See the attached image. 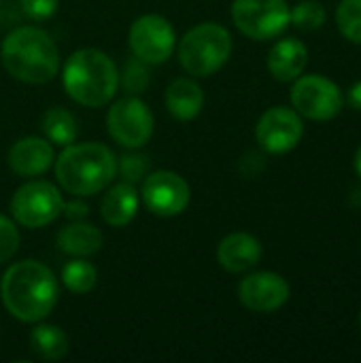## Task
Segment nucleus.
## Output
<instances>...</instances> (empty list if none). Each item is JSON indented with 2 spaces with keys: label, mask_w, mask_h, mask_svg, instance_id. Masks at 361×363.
<instances>
[{
  "label": "nucleus",
  "mask_w": 361,
  "mask_h": 363,
  "mask_svg": "<svg viewBox=\"0 0 361 363\" xmlns=\"http://www.w3.org/2000/svg\"><path fill=\"white\" fill-rule=\"evenodd\" d=\"M138 211V191L132 183H117L113 185L100 204V215L111 228H123L128 225Z\"/></svg>",
  "instance_id": "obj_18"
},
{
  "label": "nucleus",
  "mask_w": 361,
  "mask_h": 363,
  "mask_svg": "<svg viewBox=\"0 0 361 363\" xmlns=\"http://www.w3.org/2000/svg\"><path fill=\"white\" fill-rule=\"evenodd\" d=\"M0 57L13 79L30 85L49 83L60 68L55 40L36 26H21L13 30L2 43Z\"/></svg>",
  "instance_id": "obj_2"
},
{
  "label": "nucleus",
  "mask_w": 361,
  "mask_h": 363,
  "mask_svg": "<svg viewBox=\"0 0 361 363\" xmlns=\"http://www.w3.org/2000/svg\"><path fill=\"white\" fill-rule=\"evenodd\" d=\"M96 281H98V270L85 257H74L62 270V283H64V287L68 291H72V294H79V296L91 291L96 287Z\"/></svg>",
  "instance_id": "obj_22"
},
{
  "label": "nucleus",
  "mask_w": 361,
  "mask_h": 363,
  "mask_svg": "<svg viewBox=\"0 0 361 363\" xmlns=\"http://www.w3.org/2000/svg\"><path fill=\"white\" fill-rule=\"evenodd\" d=\"M238 300L251 313H274L289 300V285L277 272H253L240 281Z\"/></svg>",
  "instance_id": "obj_13"
},
{
  "label": "nucleus",
  "mask_w": 361,
  "mask_h": 363,
  "mask_svg": "<svg viewBox=\"0 0 361 363\" xmlns=\"http://www.w3.org/2000/svg\"><path fill=\"white\" fill-rule=\"evenodd\" d=\"M60 0H21L23 13L34 21H45L57 11Z\"/></svg>",
  "instance_id": "obj_28"
},
{
  "label": "nucleus",
  "mask_w": 361,
  "mask_h": 363,
  "mask_svg": "<svg viewBox=\"0 0 361 363\" xmlns=\"http://www.w3.org/2000/svg\"><path fill=\"white\" fill-rule=\"evenodd\" d=\"M287 0H234L232 19L236 28L253 40L277 38L289 26Z\"/></svg>",
  "instance_id": "obj_8"
},
{
  "label": "nucleus",
  "mask_w": 361,
  "mask_h": 363,
  "mask_svg": "<svg viewBox=\"0 0 361 363\" xmlns=\"http://www.w3.org/2000/svg\"><path fill=\"white\" fill-rule=\"evenodd\" d=\"M104 245L102 232L85 221H70L57 234V247L72 257H89L98 253Z\"/></svg>",
  "instance_id": "obj_19"
},
{
  "label": "nucleus",
  "mask_w": 361,
  "mask_h": 363,
  "mask_svg": "<svg viewBox=\"0 0 361 363\" xmlns=\"http://www.w3.org/2000/svg\"><path fill=\"white\" fill-rule=\"evenodd\" d=\"M336 23L347 40L361 45V0H343L336 11Z\"/></svg>",
  "instance_id": "obj_24"
},
{
  "label": "nucleus",
  "mask_w": 361,
  "mask_h": 363,
  "mask_svg": "<svg viewBox=\"0 0 361 363\" xmlns=\"http://www.w3.org/2000/svg\"><path fill=\"white\" fill-rule=\"evenodd\" d=\"M309 64V49L298 38L274 43L268 53V70L279 81H296Z\"/></svg>",
  "instance_id": "obj_16"
},
{
  "label": "nucleus",
  "mask_w": 361,
  "mask_h": 363,
  "mask_svg": "<svg viewBox=\"0 0 361 363\" xmlns=\"http://www.w3.org/2000/svg\"><path fill=\"white\" fill-rule=\"evenodd\" d=\"M19 230L11 219L0 215V264L9 262L19 249Z\"/></svg>",
  "instance_id": "obj_27"
},
{
  "label": "nucleus",
  "mask_w": 361,
  "mask_h": 363,
  "mask_svg": "<svg viewBox=\"0 0 361 363\" xmlns=\"http://www.w3.org/2000/svg\"><path fill=\"white\" fill-rule=\"evenodd\" d=\"M66 94L89 108L104 106L111 102L119 87L117 64L100 49H79L74 51L62 72Z\"/></svg>",
  "instance_id": "obj_4"
},
{
  "label": "nucleus",
  "mask_w": 361,
  "mask_h": 363,
  "mask_svg": "<svg viewBox=\"0 0 361 363\" xmlns=\"http://www.w3.org/2000/svg\"><path fill=\"white\" fill-rule=\"evenodd\" d=\"M177 47L172 23L162 15H143L130 28L132 55L147 64H164Z\"/></svg>",
  "instance_id": "obj_10"
},
{
  "label": "nucleus",
  "mask_w": 361,
  "mask_h": 363,
  "mask_svg": "<svg viewBox=\"0 0 361 363\" xmlns=\"http://www.w3.org/2000/svg\"><path fill=\"white\" fill-rule=\"evenodd\" d=\"M291 104L294 111L306 119L330 121L343 111L345 96L332 79L323 74H306L296 79L291 87Z\"/></svg>",
  "instance_id": "obj_7"
},
{
  "label": "nucleus",
  "mask_w": 361,
  "mask_h": 363,
  "mask_svg": "<svg viewBox=\"0 0 361 363\" xmlns=\"http://www.w3.org/2000/svg\"><path fill=\"white\" fill-rule=\"evenodd\" d=\"M328 19L326 6L317 0H302L294 6V11L289 13V23H294L300 30H319Z\"/></svg>",
  "instance_id": "obj_23"
},
{
  "label": "nucleus",
  "mask_w": 361,
  "mask_h": 363,
  "mask_svg": "<svg viewBox=\"0 0 361 363\" xmlns=\"http://www.w3.org/2000/svg\"><path fill=\"white\" fill-rule=\"evenodd\" d=\"M64 211V198L53 183L30 181L21 185L11 200L13 219L30 230L53 223Z\"/></svg>",
  "instance_id": "obj_6"
},
{
  "label": "nucleus",
  "mask_w": 361,
  "mask_h": 363,
  "mask_svg": "<svg viewBox=\"0 0 361 363\" xmlns=\"http://www.w3.org/2000/svg\"><path fill=\"white\" fill-rule=\"evenodd\" d=\"M109 134L126 149H140L153 136V113L138 96H126L109 108Z\"/></svg>",
  "instance_id": "obj_9"
},
{
  "label": "nucleus",
  "mask_w": 361,
  "mask_h": 363,
  "mask_svg": "<svg viewBox=\"0 0 361 363\" xmlns=\"http://www.w3.org/2000/svg\"><path fill=\"white\" fill-rule=\"evenodd\" d=\"M232 55L230 32L215 23H198L179 43V62L191 77H211L223 68Z\"/></svg>",
  "instance_id": "obj_5"
},
{
  "label": "nucleus",
  "mask_w": 361,
  "mask_h": 363,
  "mask_svg": "<svg viewBox=\"0 0 361 363\" xmlns=\"http://www.w3.org/2000/svg\"><path fill=\"white\" fill-rule=\"evenodd\" d=\"M40 128L47 136L49 143L57 145V147H68L74 143L77 138V119L70 111L62 108V106H53L47 108L43 119H40Z\"/></svg>",
  "instance_id": "obj_21"
},
{
  "label": "nucleus",
  "mask_w": 361,
  "mask_h": 363,
  "mask_svg": "<svg viewBox=\"0 0 361 363\" xmlns=\"http://www.w3.org/2000/svg\"><path fill=\"white\" fill-rule=\"evenodd\" d=\"M55 177L64 191L77 198L94 196L117 177V157L100 143L68 145L55 160Z\"/></svg>",
  "instance_id": "obj_3"
},
{
  "label": "nucleus",
  "mask_w": 361,
  "mask_h": 363,
  "mask_svg": "<svg viewBox=\"0 0 361 363\" xmlns=\"http://www.w3.org/2000/svg\"><path fill=\"white\" fill-rule=\"evenodd\" d=\"M117 172L121 174V181L134 185L149 174V157L134 149L132 153H126L117 160Z\"/></svg>",
  "instance_id": "obj_25"
},
{
  "label": "nucleus",
  "mask_w": 361,
  "mask_h": 363,
  "mask_svg": "<svg viewBox=\"0 0 361 363\" xmlns=\"http://www.w3.org/2000/svg\"><path fill=\"white\" fill-rule=\"evenodd\" d=\"M62 215H66L70 221H83V219L89 215V208H87V204H83L81 200H70V202H64Z\"/></svg>",
  "instance_id": "obj_29"
},
{
  "label": "nucleus",
  "mask_w": 361,
  "mask_h": 363,
  "mask_svg": "<svg viewBox=\"0 0 361 363\" xmlns=\"http://www.w3.org/2000/svg\"><path fill=\"white\" fill-rule=\"evenodd\" d=\"M140 196L153 215L177 217L187 208L191 191L181 174L172 170H157L143 179Z\"/></svg>",
  "instance_id": "obj_11"
},
{
  "label": "nucleus",
  "mask_w": 361,
  "mask_h": 363,
  "mask_svg": "<svg viewBox=\"0 0 361 363\" xmlns=\"http://www.w3.org/2000/svg\"><path fill=\"white\" fill-rule=\"evenodd\" d=\"M53 145L47 138L26 136L9 151V166L19 177H38L53 166Z\"/></svg>",
  "instance_id": "obj_14"
},
{
  "label": "nucleus",
  "mask_w": 361,
  "mask_h": 363,
  "mask_svg": "<svg viewBox=\"0 0 361 363\" xmlns=\"http://www.w3.org/2000/svg\"><path fill=\"white\" fill-rule=\"evenodd\" d=\"M32 351L47 362H57L68 355L70 342L62 328L57 325H36L30 334Z\"/></svg>",
  "instance_id": "obj_20"
},
{
  "label": "nucleus",
  "mask_w": 361,
  "mask_h": 363,
  "mask_svg": "<svg viewBox=\"0 0 361 363\" xmlns=\"http://www.w3.org/2000/svg\"><path fill=\"white\" fill-rule=\"evenodd\" d=\"M262 259V245L247 232H234L226 236L217 247V262L228 272H247Z\"/></svg>",
  "instance_id": "obj_15"
},
{
  "label": "nucleus",
  "mask_w": 361,
  "mask_h": 363,
  "mask_svg": "<svg viewBox=\"0 0 361 363\" xmlns=\"http://www.w3.org/2000/svg\"><path fill=\"white\" fill-rule=\"evenodd\" d=\"M121 83L126 85V89L136 96L140 91L147 89V83H149V68H147V62L138 60L136 55H132L128 62H126V68H123V74L119 77Z\"/></svg>",
  "instance_id": "obj_26"
},
{
  "label": "nucleus",
  "mask_w": 361,
  "mask_h": 363,
  "mask_svg": "<svg viewBox=\"0 0 361 363\" xmlns=\"http://www.w3.org/2000/svg\"><path fill=\"white\" fill-rule=\"evenodd\" d=\"M302 134H304V125H302L300 115L294 108H285V106L268 108L260 117L257 128H255L260 147L274 155L296 149Z\"/></svg>",
  "instance_id": "obj_12"
},
{
  "label": "nucleus",
  "mask_w": 361,
  "mask_h": 363,
  "mask_svg": "<svg viewBox=\"0 0 361 363\" xmlns=\"http://www.w3.org/2000/svg\"><path fill=\"white\" fill-rule=\"evenodd\" d=\"M202 106H204V94H202V87L194 79L179 77L168 85L166 108L172 117L181 121H191L200 115Z\"/></svg>",
  "instance_id": "obj_17"
},
{
  "label": "nucleus",
  "mask_w": 361,
  "mask_h": 363,
  "mask_svg": "<svg viewBox=\"0 0 361 363\" xmlns=\"http://www.w3.org/2000/svg\"><path fill=\"white\" fill-rule=\"evenodd\" d=\"M349 104L361 113V81H357L351 89H349Z\"/></svg>",
  "instance_id": "obj_30"
},
{
  "label": "nucleus",
  "mask_w": 361,
  "mask_h": 363,
  "mask_svg": "<svg viewBox=\"0 0 361 363\" xmlns=\"http://www.w3.org/2000/svg\"><path fill=\"white\" fill-rule=\"evenodd\" d=\"M355 170L360 172L361 177V147L357 149V153H355Z\"/></svg>",
  "instance_id": "obj_31"
},
{
  "label": "nucleus",
  "mask_w": 361,
  "mask_h": 363,
  "mask_svg": "<svg viewBox=\"0 0 361 363\" xmlns=\"http://www.w3.org/2000/svg\"><path fill=\"white\" fill-rule=\"evenodd\" d=\"M360 328H361V313H360Z\"/></svg>",
  "instance_id": "obj_32"
},
{
  "label": "nucleus",
  "mask_w": 361,
  "mask_h": 363,
  "mask_svg": "<svg viewBox=\"0 0 361 363\" xmlns=\"http://www.w3.org/2000/svg\"><path fill=\"white\" fill-rule=\"evenodd\" d=\"M57 279L34 259H23L6 268L0 281V298L11 317L23 323L47 319L57 304Z\"/></svg>",
  "instance_id": "obj_1"
}]
</instances>
